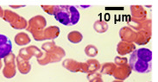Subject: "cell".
Masks as SVG:
<instances>
[{
    "mask_svg": "<svg viewBox=\"0 0 158 82\" xmlns=\"http://www.w3.org/2000/svg\"><path fill=\"white\" fill-rule=\"evenodd\" d=\"M129 63L133 71L137 73H150L152 67V52L148 48L137 49L131 55Z\"/></svg>",
    "mask_w": 158,
    "mask_h": 82,
    "instance_id": "cell-1",
    "label": "cell"
},
{
    "mask_svg": "<svg viewBox=\"0 0 158 82\" xmlns=\"http://www.w3.org/2000/svg\"><path fill=\"white\" fill-rule=\"evenodd\" d=\"M53 15L56 20L66 26L75 25L81 17L79 10L71 5L55 6L53 9Z\"/></svg>",
    "mask_w": 158,
    "mask_h": 82,
    "instance_id": "cell-2",
    "label": "cell"
},
{
    "mask_svg": "<svg viewBox=\"0 0 158 82\" xmlns=\"http://www.w3.org/2000/svg\"><path fill=\"white\" fill-rule=\"evenodd\" d=\"M12 50V43L4 35L0 34V59L6 58Z\"/></svg>",
    "mask_w": 158,
    "mask_h": 82,
    "instance_id": "cell-3",
    "label": "cell"
}]
</instances>
